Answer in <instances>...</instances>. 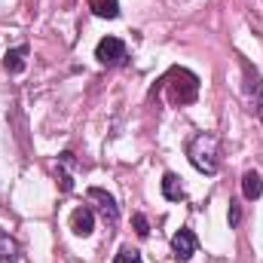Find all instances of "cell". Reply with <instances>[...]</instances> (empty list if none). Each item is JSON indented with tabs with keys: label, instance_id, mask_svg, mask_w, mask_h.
I'll use <instances>...</instances> for the list:
<instances>
[{
	"label": "cell",
	"instance_id": "1",
	"mask_svg": "<svg viewBox=\"0 0 263 263\" xmlns=\"http://www.w3.org/2000/svg\"><path fill=\"white\" fill-rule=\"evenodd\" d=\"M187 156L193 162V168L202 175H217L220 168V141L211 132H199L187 141Z\"/></svg>",
	"mask_w": 263,
	"mask_h": 263
},
{
	"label": "cell",
	"instance_id": "2",
	"mask_svg": "<svg viewBox=\"0 0 263 263\" xmlns=\"http://www.w3.org/2000/svg\"><path fill=\"white\" fill-rule=\"evenodd\" d=\"M165 83H168V98H172V104H190V101H196L199 77L190 73L187 67H175Z\"/></svg>",
	"mask_w": 263,
	"mask_h": 263
},
{
	"label": "cell",
	"instance_id": "3",
	"mask_svg": "<svg viewBox=\"0 0 263 263\" xmlns=\"http://www.w3.org/2000/svg\"><path fill=\"white\" fill-rule=\"evenodd\" d=\"M95 59H98L101 65H120V62L126 59V43H123L120 37H104V40H98V46H95Z\"/></svg>",
	"mask_w": 263,
	"mask_h": 263
},
{
	"label": "cell",
	"instance_id": "4",
	"mask_svg": "<svg viewBox=\"0 0 263 263\" xmlns=\"http://www.w3.org/2000/svg\"><path fill=\"white\" fill-rule=\"evenodd\" d=\"M242 73H245V92L251 98V110L263 120V86H260V73L248 62H242Z\"/></svg>",
	"mask_w": 263,
	"mask_h": 263
},
{
	"label": "cell",
	"instance_id": "5",
	"mask_svg": "<svg viewBox=\"0 0 263 263\" xmlns=\"http://www.w3.org/2000/svg\"><path fill=\"white\" fill-rule=\"evenodd\" d=\"M172 251H175L178 260H190L196 254V236H193V230H178L175 239H172Z\"/></svg>",
	"mask_w": 263,
	"mask_h": 263
},
{
	"label": "cell",
	"instance_id": "6",
	"mask_svg": "<svg viewBox=\"0 0 263 263\" xmlns=\"http://www.w3.org/2000/svg\"><path fill=\"white\" fill-rule=\"evenodd\" d=\"M89 199H92V202H98L101 214H104L110 223H117V220H120V208H117V199L110 196V193H104L101 187H89Z\"/></svg>",
	"mask_w": 263,
	"mask_h": 263
},
{
	"label": "cell",
	"instance_id": "7",
	"mask_svg": "<svg viewBox=\"0 0 263 263\" xmlns=\"http://www.w3.org/2000/svg\"><path fill=\"white\" fill-rule=\"evenodd\" d=\"M70 230L77 233V236H92V230H95V214H92V208H77L73 214H70Z\"/></svg>",
	"mask_w": 263,
	"mask_h": 263
},
{
	"label": "cell",
	"instance_id": "8",
	"mask_svg": "<svg viewBox=\"0 0 263 263\" xmlns=\"http://www.w3.org/2000/svg\"><path fill=\"white\" fill-rule=\"evenodd\" d=\"M242 193H245L248 202H254V199L263 196V178L257 172H245L242 175Z\"/></svg>",
	"mask_w": 263,
	"mask_h": 263
},
{
	"label": "cell",
	"instance_id": "9",
	"mask_svg": "<svg viewBox=\"0 0 263 263\" xmlns=\"http://www.w3.org/2000/svg\"><path fill=\"white\" fill-rule=\"evenodd\" d=\"M25 59H28V46H15V49H9L3 55V67L9 73H22L25 70Z\"/></svg>",
	"mask_w": 263,
	"mask_h": 263
},
{
	"label": "cell",
	"instance_id": "10",
	"mask_svg": "<svg viewBox=\"0 0 263 263\" xmlns=\"http://www.w3.org/2000/svg\"><path fill=\"white\" fill-rule=\"evenodd\" d=\"M162 196L168 199V202H181L184 199V187H181L178 175H172V172L162 175Z\"/></svg>",
	"mask_w": 263,
	"mask_h": 263
},
{
	"label": "cell",
	"instance_id": "11",
	"mask_svg": "<svg viewBox=\"0 0 263 263\" xmlns=\"http://www.w3.org/2000/svg\"><path fill=\"white\" fill-rule=\"evenodd\" d=\"M89 6L101 18H117L120 15V0H89Z\"/></svg>",
	"mask_w": 263,
	"mask_h": 263
},
{
	"label": "cell",
	"instance_id": "12",
	"mask_svg": "<svg viewBox=\"0 0 263 263\" xmlns=\"http://www.w3.org/2000/svg\"><path fill=\"white\" fill-rule=\"evenodd\" d=\"M0 263H18V245L6 233H0Z\"/></svg>",
	"mask_w": 263,
	"mask_h": 263
},
{
	"label": "cell",
	"instance_id": "13",
	"mask_svg": "<svg viewBox=\"0 0 263 263\" xmlns=\"http://www.w3.org/2000/svg\"><path fill=\"white\" fill-rule=\"evenodd\" d=\"M114 263H141V251H135V248H120V254L114 257Z\"/></svg>",
	"mask_w": 263,
	"mask_h": 263
},
{
	"label": "cell",
	"instance_id": "14",
	"mask_svg": "<svg viewBox=\"0 0 263 263\" xmlns=\"http://www.w3.org/2000/svg\"><path fill=\"white\" fill-rule=\"evenodd\" d=\"M135 230H138V236H150V223L144 214H135Z\"/></svg>",
	"mask_w": 263,
	"mask_h": 263
},
{
	"label": "cell",
	"instance_id": "15",
	"mask_svg": "<svg viewBox=\"0 0 263 263\" xmlns=\"http://www.w3.org/2000/svg\"><path fill=\"white\" fill-rule=\"evenodd\" d=\"M59 181H62V190H65V193H70V190H73V181H70V175L65 172V165L59 168Z\"/></svg>",
	"mask_w": 263,
	"mask_h": 263
},
{
	"label": "cell",
	"instance_id": "16",
	"mask_svg": "<svg viewBox=\"0 0 263 263\" xmlns=\"http://www.w3.org/2000/svg\"><path fill=\"white\" fill-rule=\"evenodd\" d=\"M242 220V211H239V205H230V227H236Z\"/></svg>",
	"mask_w": 263,
	"mask_h": 263
}]
</instances>
